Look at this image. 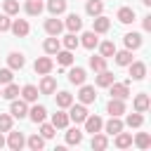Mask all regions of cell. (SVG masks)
<instances>
[{
    "label": "cell",
    "instance_id": "obj_13",
    "mask_svg": "<svg viewBox=\"0 0 151 151\" xmlns=\"http://www.w3.org/2000/svg\"><path fill=\"white\" fill-rule=\"evenodd\" d=\"M106 111H109L111 116H123V113H125V104H123V99H116V97H111V101H109Z\"/></svg>",
    "mask_w": 151,
    "mask_h": 151
},
{
    "label": "cell",
    "instance_id": "obj_31",
    "mask_svg": "<svg viewBox=\"0 0 151 151\" xmlns=\"http://www.w3.org/2000/svg\"><path fill=\"white\" fill-rule=\"evenodd\" d=\"M21 97H24V101H35L38 99V87L35 85H24Z\"/></svg>",
    "mask_w": 151,
    "mask_h": 151
},
{
    "label": "cell",
    "instance_id": "obj_20",
    "mask_svg": "<svg viewBox=\"0 0 151 151\" xmlns=\"http://www.w3.org/2000/svg\"><path fill=\"white\" fill-rule=\"evenodd\" d=\"M45 31H47L50 35H59V33L64 31V24H61L59 19H47V21H45Z\"/></svg>",
    "mask_w": 151,
    "mask_h": 151
},
{
    "label": "cell",
    "instance_id": "obj_40",
    "mask_svg": "<svg viewBox=\"0 0 151 151\" xmlns=\"http://www.w3.org/2000/svg\"><path fill=\"white\" fill-rule=\"evenodd\" d=\"M17 94H19V87H17L14 83H7L5 90H2V97H5V99H17Z\"/></svg>",
    "mask_w": 151,
    "mask_h": 151
},
{
    "label": "cell",
    "instance_id": "obj_44",
    "mask_svg": "<svg viewBox=\"0 0 151 151\" xmlns=\"http://www.w3.org/2000/svg\"><path fill=\"white\" fill-rule=\"evenodd\" d=\"M125 123H127L130 127H139V125L144 123V118H142V113H137V111H134V113H130V116H127V120H125Z\"/></svg>",
    "mask_w": 151,
    "mask_h": 151
},
{
    "label": "cell",
    "instance_id": "obj_10",
    "mask_svg": "<svg viewBox=\"0 0 151 151\" xmlns=\"http://www.w3.org/2000/svg\"><path fill=\"white\" fill-rule=\"evenodd\" d=\"M149 106H151L149 94H146V92H139V94L134 97V111H137V113H144V111H149Z\"/></svg>",
    "mask_w": 151,
    "mask_h": 151
},
{
    "label": "cell",
    "instance_id": "obj_4",
    "mask_svg": "<svg viewBox=\"0 0 151 151\" xmlns=\"http://www.w3.org/2000/svg\"><path fill=\"white\" fill-rule=\"evenodd\" d=\"M9 31H12L17 38H24V35H28L31 26H28V21H26V19H14V21H12V26H9Z\"/></svg>",
    "mask_w": 151,
    "mask_h": 151
},
{
    "label": "cell",
    "instance_id": "obj_7",
    "mask_svg": "<svg viewBox=\"0 0 151 151\" xmlns=\"http://www.w3.org/2000/svg\"><path fill=\"white\" fill-rule=\"evenodd\" d=\"M54 90H57V80H54L52 76H47V73H45V76H42V80H40L38 92H40V94H52Z\"/></svg>",
    "mask_w": 151,
    "mask_h": 151
},
{
    "label": "cell",
    "instance_id": "obj_35",
    "mask_svg": "<svg viewBox=\"0 0 151 151\" xmlns=\"http://www.w3.org/2000/svg\"><path fill=\"white\" fill-rule=\"evenodd\" d=\"M52 125H54V127H66V125H68V113L57 111V113L52 116Z\"/></svg>",
    "mask_w": 151,
    "mask_h": 151
},
{
    "label": "cell",
    "instance_id": "obj_14",
    "mask_svg": "<svg viewBox=\"0 0 151 151\" xmlns=\"http://www.w3.org/2000/svg\"><path fill=\"white\" fill-rule=\"evenodd\" d=\"M109 134H118L120 130H123V120H120V116H111V120L106 123V125H101Z\"/></svg>",
    "mask_w": 151,
    "mask_h": 151
},
{
    "label": "cell",
    "instance_id": "obj_33",
    "mask_svg": "<svg viewBox=\"0 0 151 151\" xmlns=\"http://www.w3.org/2000/svg\"><path fill=\"white\" fill-rule=\"evenodd\" d=\"M99 52H101V57H104V59H109V57H113V54H116V45H113L111 40H104V42L99 45Z\"/></svg>",
    "mask_w": 151,
    "mask_h": 151
},
{
    "label": "cell",
    "instance_id": "obj_41",
    "mask_svg": "<svg viewBox=\"0 0 151 151\" xmlns=\"http://www.w3.org/2000/svg\"><path fill=\"white\" fill-rule=\"evenodd\" d=\"M54 130H57V127H54L52 123H45V120L40 123V134H42L45 139H52V137H54Z\"/></svg>",
    "mask_w": 151,
    "mask_h": 151
},
{
    "label": "cell",
    "instance_id": "obj_30",
    "mask_svg": "<svg viewBox=\"0 0 151 151\" xmlns=\"http://www.w3.org/2000/svg\"><path fill=\"white\" fill-rule=\"evenodd\" d=\"M47 9L57 17V14L66 12V0H47Z\"/></svg>",
    "mask_w": 151,
    "mask_h": 151
},
{
    "label": "cell",
    "instance_id": "obj_21",
    "mask_svg": "<svg viewBox=\"0 0 151 151\" xmlns=\"http://www.w3.org/2000/svg\"><path fill=\"white\" fill-rule=\"evenodd\" d=\"M125 47L127 50H137V47H142V35L139 33H125Z\"/></svg>",
    "mask_w": 151,
    "mask_h": 151
},
{
    "label": "cell",
    "instance_id": "obj_47",
    "mask_svg": "<svg viewBox=\"0 0 151 151\" xmlns=\"http://www.w3.org/2000/svg\"><path fill=\"white\" fill-rule=\"evenodd\" d=\"M12 21H9V14H0V31H9Z\"/></svg>",
    "mask_w": 151,
    "mask_h": 151
},
{
    "label": "cell",
    "instance_id": "obj_46",
    "mask_svg": "<svg viewBox=\"0 0 151 151\" xmlns=\"http://www.w3.org/2000/svg\"><path fill=\"white\" fill-rule=\"evenodd\" d=\"M12 83V68H0V85Z\"/></svg>",
    "mask_w": 151,
    "mask_h": 151
},
{
    "label": "cell",
    "instance_id": "obj_2",
    "mask_svg": "<svg viewBox=\"0 0 151 151\" xmlns=\"http://www.w3.org/2000/svg\"><path fill=\"white\" fill-rule=\"evenodd\" d=\"M9 116L12 118H26L28 116V106H26V101L24 99H12V106H9Z\"/></svg>",
    "mask_w": 151,
    "mask_h": 151
},
{
    "label": "cell",
    "instance_id": "obj_9",
    "mask_svg": "<svg viewBox=\"0 0 151 151\" xmlns=\"http://www.w3.org/2000/svg\"><path fill=\"white\" fill-rule=\"evenodd\" d=\"M52 66H54V64H52V59H50V57H38L33 68H35V73L45 76V73H50V71H52Z\"/></svg>",
    "mask_w": 151,
    "mask_h": 151
},
{
    "label": "cell",
    "instance_id": "obj_37",
    "mask_svg": "<svg viewBox=\"0 0 151 151\" xmlns=\"http://www.w3.org/2000/svg\"><path fill=\"white\" fill-rule=\"evenodd\" d=\"M90 68H92V71H97V73H99V71H104V68H106V59H104L101 54H99V57H90Z\"/></svg>",
    "mask_w": 151,
    "mask_h": 151
},
{
    "label": "cell",
    "instance_id": "obj_1",
    "mask_svg": "<svg viewBox=\"0 0 151 151\" xmlns=\"http://www.w3.org/2000/svg\"><path fill=\"white\" fill-rule=\"evenodd\" d=\"M109 90H111V97H116V99H123V101H125V99L130 97L127 83H116V80H113V83L109 85Z\"/></svg>",
    "mask_w": 151,
    "mask_h": 151
},
{
    "label": "cell",
    "instance_id": "obj_42",
    "mask_svg": "<svg viewBox=\"0 0 151 151\" xmlns=\"http://www.w3.org/2000/svg\"><path fill=\"white\" fill-rule=\"evenodd\" d=\"M78 42H80V40L76 38V33H68V35H64V47H66V50H71V52L78 47Z\"/></svg>",
    "mask_w": 151,
    "mask_h": 151
},
{
    "label": "cell",
    "instance_id": "obj_8",
    "mask_svg": "<svg viewBox=\"0 0 151 151\" xmlns=\"http://www.w3.org/2000/svg\"><path fill=\"white\" fill-rule=\"evenodd\" d=\"M5 144H7L12 151H19V149L26 144V139H24V134H21V132H12V130H9V137H7V142H5Z\"/></svg>",
    "mask_w": 151,
    "mask_h": 151
},
{
    "label": "cell",
    "instance_id": "obj_6",
    "mask_svg": "<svg viewBox=\"0 0 151 151\" xmlns=\"http://www.w3.org/2000/svg\"><path fill=\"white\" fill-rule=\"evenodd\" d=\"M78 99L83 101V104H92L94 99H97V92H94V87L92 85H80V92H78Z\"/></svg>",
    "mask_w": 151,
    "mask_h": 151
},
{
    "label": "cell",
    "instance_id": "obj_51",
    "mask_svg": "<svg viewBox=\"0 0 151 151\" xmlns=\"http://www.w3.org/2000/svg\"><path fill=\"white\" fill-rule=\"evenodd\" d=\"M0 97H2V90H0Z\"/></svg>",
    "mask_w": 151,
    "mask_h": 151
},
{
    "label": "cell",
    "instance_id": "obj_16",
    "mask_svg": "<svg viewBox=\"0 0 151 151\" xmlns=\"http://www.w3.org/2000/svg\"><path fill=\"white\" fill-rule=\"evenodd\" d=\"M80 45H83V47H87V50L97 47V45H99V38H97V33H94V31H85V33H83V40H80Z\"/></svg>",
    "mask_w": 151,
    "mask_h": 151
},
{
    "label": "cell",
    "instance_id": "obj_18",
    "mask_svg": "<svg viewBox=\"0 0 151 151\" xmlns=\"http://www.w3.org/2000/svg\"><path fill=\"white\" fill-rule=\"evenodd\" d=\"M116 17H118L120 24H132V21H134V9H132V7H120Z\"/></svg>",
    "mask_w": 151,
    "mask_h": 151
},
{
    "label": "cell",
    "instance_id": "obj_22",
    "mask_svg": "<svg viewBox=\"0 0 151 151\" xmlns=\"http://www.w3.org/2000/svg\"><path fill=\"white\" fill-rule=\"evenodd\" d=\"M85 9H87L90 17H99V14L104 12V2H101V0H87Z\"/></svg>",
    "mask_w": 151,
    "mask_h": 151
},
{
    "label": "cell",
    "instance_id": "obj_5",
    "mask_svg": "<svg viewBox=\"0 0 151 151\" xmlns=\"http://www.w3.org/2000/svg\"><path fill=\"white\" fill-rule=\"evenodd\" d=\"M127 66H130V78L132 80H142L146 76V64L144 61H130Z\"/></svg>",
    "mask_w": 151,
    "mask_h": 151
},
{
    "label": "cell",
    "instance_id": "obj_12",
    "mask_svg": "<svg viewBox=\"0 0 151 151\" xmlns=\"http://www.w3.org/2000/svg\"><path fill=\"white\" fill-rule=\"evenodd\" d=\"M85 78H87V73H85V68H80V66H73V68L68 71V80H71L73 85H83Z\"/></svg>",
    "mask_w": 151,
    "mask_h": 151
},
{
    "label": "cell",
    "instance_id": "obj_27",
    "mask_svg": "<svg viewBox=\"0 0 151 151\" xmlns=\"http://www.w3.org/2000/svg\"><path fill=\"white\" fill-rule=\"evenodd\" d=\"M24 9H26V14H31V17H38V14L42 12V2H40V0H26Z\"/></svg>",
    "mask_w": 151,
    "mask_h": 151
},
{
    "label": "cell",
    "instance_id": "obj_32",
    "mask_svg": "<svg viewBox=\"0 0 151 151\" xmlns=\"http://www.w3.org/2000/svg\"><path fill=\"white\" fill-rule=\"evenodd\" d=\"M71 104H73V94L71 92H59L57 94V106L59 109H68Z\"/></svg>",
    "mask_w": 151,
    "mask_h": 151
},
{
    "label": "cell",
    "instance_id": "obj_49",
    "mask_svg": "<svg viewBox=\"0 0 151 151\" xmlns=\"http://www.w3.org/2000/svg\"><path fill=\"white\" fill-rule=\"evenodd\" d=\"M2 146H5V137L0 134V149H2Z\"/></svg>",
    "mask_w": 151,
    "mask_h": 151
},
{
    "label": "cell",
    "instance_id": "obj_39",
    "mask_svg": "<svg viewBox=\"0 0 151 151\" xmlns=\"http://www.w3.org/2000/svg\"><path fill=\"white\" fill-rule=\"evenodd\" d=\"M109 146V139H106V134H99V132H94L92 134V149H106Z\"/></svg>",
    "mask_w": 151,
    "mask_h": 151
},
{
    "label": "cell",
    "instance_id": "obj_50",
    "mask_svg": "<svg viewBox=\"0 0 151 151\" xmlns=\"http://www.w3.org/2000/svg\"><path fill=\"white\" fill-rule=\"evenodd\" d=\"M142 2H144V5H146V7H149V5H151V0H142Z\"/></svg>",
    "mask_w": 151,
    "mask_h": 151
},
{
    "label": "cell",
    "instance_id": "obj_19",
    "mask_svg": "<svg viewBox=\"0 0 151 151\" xmlns=\"http://www.w3.org/2000/svg\"><path fill=\"white\" fill-rule=\"evenodd\" d=\"M64 26H66V28H68L71 33H76V31H80V28H83V19H80L78 14H68V17H66V24H64Z\"/></svg>",
    "mask_w": 151,
    "mask_h": 151
},
{
    "label": "cell",
    "instance_id": "obj_45",
    "mask_svg": "<svg viewBox=\"0 0 151 151\" xmlns=\"http://www.w3.org/2000/svg\"><path fill=\"white\" fill-rule=\"evenodd\" d=\"M2 7H5V14H17L19 12V2L17 0H5Z\"/></svg>",
    "mask_w": 151,
    "mask_h": 151
},
{
    "label": "cell",
    "instance_id": "obj_26",
    "mask_svg": "<svg viewBox=\"0 0 151 151\" xmlns=\"http://www.w3.org/2000/svg\"><path fill=\"white\" fill-rule=\"evenodd\" d=\"M28 116H31V120H33V123H42V120H45V116H47V111H45V106L35 104V106L28 111Z\"/></svg>",
    "mask_w": 151,
    "mask_h": 151
},
{
    "label": "cell",
    "instance_id": "obj_17",
    "mask_svg": "<svg viewBox=\"0 0 151 151\" xmlns=\"http://www.w3.org/2000/svg\"><path fill=\"white\" fill-rule=\"evenodd\" d=\"M42 47H45V52H47V54H57V52L61 50V42H59V38H57V35H50V38L42 42Z\"/></svg>",
    "mask_w": 151,
    "mask_h": 151
},
{
    "label": "cell",
    "instance_id": "obj_43",
    "mask_svg": "<svg viewBox=\"0 0 151 151\" xmlns=\"http://www.w3.org/2000/svg\"><path fill=\"white\" fill-rule=\"evenodd\" d=\"M9 130H12V116L0 113V132H9Z\"/></svg>",
    "mask_w": 151,
    "mask_h": 151
},
{
    "label": "cell",
    "instance_id": "obj_36",
    "mask_svg": "<svg viewBox=\"0 0 151 151\" xmlns=\"http://www.w3.org/2000/svg\"><path fill=\"white\" fill-rule=\"evenodd\" d=\"M80 142H83V132L78 127H71L66 132V144H80Z\"/></svg>",
    "mask_w": 151,
    "mask_h": 151
},
{
    "label": "cell",
    "instance_id": "obj_48",
    "mask_svg": "<svg viewBox=\"0 0 151 151\" xmlns=\"http://www.w3.org/2000/svg\"><path fill=\"white\" fill-rule=\"evenodd\" d=\"M144 31H151V14L144 17Z\"/></svg>",
    "mask_w": 151,
    "mask_h": 151
},
{
    "label": "cell",
    "instance_id": "obj_3",
    "mask_svg": "<svg viewBox=\"0 0 151 151\" xmlns=\"http://www.w3.org/2000/svg\"><path fill=\"white\" fill-rule=\"evenodd\" d=\"M68 109H71V111H68V120H73V123H83V120L87 118V109H85L83 104H71Z\"/></svg>",
    "mask_w": 151,
    "mask_h": 151
},
{
    "label": "cell",
    "instance_id": "obj_24",
    "mask_svg": "<svg viewBox=\"0 0 151 151\" xmlns=\"http://www.w3.org/2000/svg\"><path fill=\"white\" fill-rule=\"evenodd\" d=\"M7 64H9V68H24L26 59H24V54H21V52H12V54L7 57Z\"/></svg>",
    "mask_w": 151,
    "mask_h": 151
},
{
    "label": "cell",
    "instance_id": "obj_38",
    "mask_svg": "<svg viewBox=\"0 0 151 151\" xmlns=\"http://www.w3.org/2000/svg\"><path fill=\"white\" fill-rule=\"evenodd\" d=\"M134 144H137L139 149H149V146H151V134H149V132H139V134L134 137Z\"/></svg>",
    "mask_w": 151,
    "mask_h": 151
},
{
    "label": "cell",
    "instance_id": "obj_34",
    "mask_svg": "<svg viewBox=\"0 0 151 151\" xmlns=\"http://www.w3.org/2000/svg\"><path fill=\"white\" fill-rule=\"evenodd\" d=\"M57 61H59L61 66H71V64H73V54H71V50H59V52H57Z\"/></svg>",
    "mask_w": 151,
    "mask_h": 151
},
{
    "label": "cell",
    "instance_id": "obj_15",
    "mask_svg": "<svg viewBox=\"0 0 151 151\" xmlns=\"http://www.w3.org/2000/svg\"><path fill=\"white\" fill-rule=\"evenodd\" d=\"M111 28V21H109V17H104V14H99V17H94V33H106Z\"/></svg>",
    "mask_w": 151,
    "mask_h": 151
},
{
    "label": "cell",
    "instance_id": "obj_11",
    "mask_svg": "<svg viewBox=\"0 0 151 151\" xmlns=\"http://www.w3.org/2000/svg\"><path fill=\"white\" fill-rule=\"evenodd\" d=\"M83 123H85V132H92V134H94V132H99V130H101V125H104L99 116H90V113H87V118H85Z\"/></svg>",
    "mask_w": 151,
    "mask_h": 151
},
{
    "label": "cell",
    "instance_id": "obj_28",
    "mask_svg": "<svg viewBox=\"0 0 151 151\" xmlns=\"http://www.w3.org/2000/svg\"><path fill=\"white\" fill-rule=\"evenodd\" d=\"M130 144H132V134H130V132H123V130H120V132L116 134V146H118V149H127Z\"/></svg>",
    "mask_w": 151,
    "mask_h": 151
},
{
    "label": "cell",
    "instance_id": "obj_25",
    "mask_svg": "<svg viewBox=\"0 0 151 151\" xmlns=\"http://www.w3.org/2000/svg\"><path fill=\"white\" fill-rule=\"evenodd\" d=\"M94 83H97V85H99V87H109V85H111V83H113V73H111V71H106V68H104V71H99V76H97V78H94Z\"/></svg>",
    "mask_w": 151,
    "mask_h": 151
},
{
    "label": "cell",
    "instance_id": "obj_29",
    "mask_svg": "<svg viewBox=\"0 0 151 151\" xmlns=\"http://www.w3.org/2000/svg\"><path fill=\"white\" fill-rule=\"evenodd\" d=\"M26 144H28V149H33V151H40V149L45 146V137H42V134H31V137L26 139Z\"/></svg>",
    "mask_w": 151,
    "mask_h": 151
},
{
    "label": "cell",
    "instance_id": "obj_23",
    "mask_svg": "<svg viewBox=\"0 0 151 151\" xmlns=\"http://www.w3.org/2000/svg\"><path fill=\"white\" fill-rule=\"evenodd\" d=\"M113 57H116V64H118V66H127V64L132 61V50H120V52L116 50Z\"/></svg>",
    "mask_w": 151,
    "mask_h": 151
}]
</instances>
